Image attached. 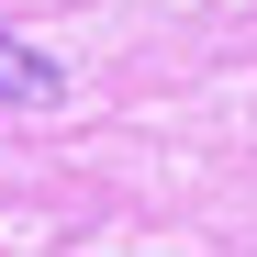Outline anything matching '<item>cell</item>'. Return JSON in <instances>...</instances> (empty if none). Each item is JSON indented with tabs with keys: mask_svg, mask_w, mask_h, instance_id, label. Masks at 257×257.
Listing matches in <instances>:
<instances>
[{
	"mask_svg": "<svg viewBox=\"0 0 257 257\" xmlns=\"http://www.w3.org/2000/svg\"><path fill=\"white\" fill-rule=\"evenodd\" d=\"M67 90V78H56V56L45 45H12V34H0V101H12V112H45Z\"/></svg>",
	"mask_w": 257,
	"mask_h": 257,
	"instance_id": "cell-1",
	"label": "cell"
}]
</instances>
